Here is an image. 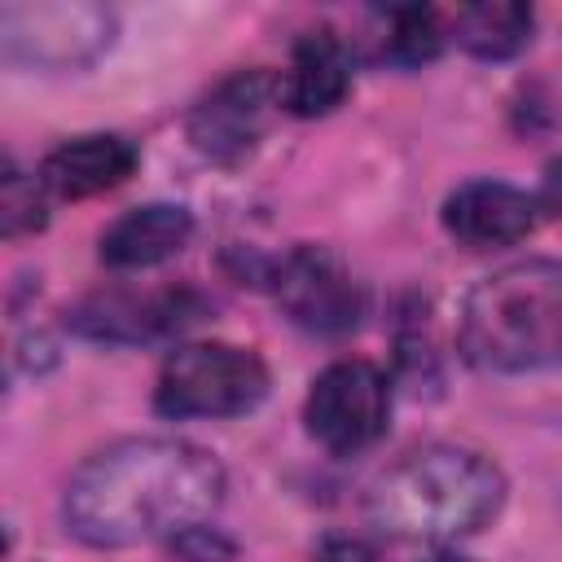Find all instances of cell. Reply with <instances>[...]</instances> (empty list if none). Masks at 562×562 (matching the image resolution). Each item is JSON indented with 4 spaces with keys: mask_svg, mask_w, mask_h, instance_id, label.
Here are the masks:
<instances>
[{
    "mask_svg": "<svg viewBox=\"0 0 562 562\" xmlns=\"http://www.w3.org/2000/svg\"><path fill=\"white\" fill-rule=\"evenodd\" d=\"M224 501V465L189 439H119L92 452L66 483L61 518L97 549L180 536Z\"/></svg>",
    "mask_w": 562,
    "mask_h": 562,
    "instance_id": "obj_1",
    "label": "cell"
},
{
    "mask_svg": "<svg viewBox=\"0 0 562 562\" xmlns=\"http://www.w3.org/2000/svg\"><path fill=\"white\" fill-rule=\"evenodd\" d=\"M505 505V474L452 443H430L395 461L369 487V522L391 540L443 544L483 531Z\"/></svg>",
    "mask_w": 562,
    "mask_h": 562,
    "instance_id": "obj_2",
    "label": "cell"
},
{
    "mask_svg": "<svg viewBox=\"0 0 562 562\" xmlns=\"http://www.w3.org/2000/svg\"><path fill=\"white\" fill-rule=\"evenodd\" d=\"M461 356L487 373L562 369V259L487 272L457 312Z\"/></svg>",
    "mask_w": 562,
    "mask_h": 562,
    "instance_id": "obj_3",
    "label": "cell"
},
{
    "mask_svg": "<svg viewBox=\"0 0 562 562\" xmlns=\"http://www.w3.org/2000/svg\"><path fill=\"white\" fill-rule=\"evenodd\" d=\"M268 395V364L250 347L184 342L162 360L154 408L162 417H237Z\"/></svg>",
    "mask_w": 562,
    "mask_h": 562,
    "instance_id": "obj_4",
    "label": "cell"
},
{
    "mask_svg": "<svg viewBox=\"0 0 562 562\" xmlns=\"http://www.w3.org/2000/svg\"><path fill=\"white\" fill-rule=\"evenodd\" d=\"M114 44V13L92 0H13L0 9V53L31 70H79Z\"/></svg>",
    "mask_w": 562,
    "mask_h": 562,
    "instance_id": "obj_5",
    "label": "cell"
},
{
    "mask_svg": "<svg viewBox=\"0 0 562 562\" xmlns=\"http://www.w3.org/2000/svg\"><path fill=\"white\" fill-rule=\"evenodd\" d=\"M391 417V382L369 360H338L316 373L303 422L307 435L329 452H360L382 439Z\"/></svg>",
    "mask_w": 562,
    "mask_h": 562,
    "instance_id": "obj_6",
    "label": "cell"
},
{
    "mask_svg": "<svg viewBox=\"0 0 562 562\" xmlns=\"http://www.w3.org/2000/svg\"><path fill=\"white\" fill-rule=\"evenodd\" d=\"M272 294L277 307L307 334L334 338L360 325L364 312V290L351 277V268L325 250V246H294L277 268H272Z\"/></svg>",
    "mask_w": 562,
    "mask_h": 562,
    "instance_id": "obj_7",
    "label": "cell"
},
{
    "mask_svg": "<svg viewBox=\"0 0 562 562\" xmlns=\"http://www.w3.org/2000/svg\"><path fill=\"white\" fill-rule=\"evenodd\" d=\"M281 101V83L268 70H237L224 83H215L193 110H189V140L211 162H241L255 154L272 105Z\"/></svg>",
    "mask_w": 562,
    "mask_h": 562,
    "instance_id": "obj_8",
    "label": "cell"
},
{
    "mask_svg": "<svg viewBox=\"0 0 562 562\" xmlns=\"http://www.w3.org/2000/svg\"><path fill=\"white\" fill-rule=\"evenodd\" d=\"M206 316V299L193 290H158V294H92L75 312H66V325L92 342H158L193 321Z\"/></svg>",
    "mask_w": 562,
    "mask_h": 562,
    "instance_id": "obj_9",
    "label": "cell"
},
{
    "mask_svg": "<svg viewBox=\"0 0 562 562\" xmlns=\"http://www.w3.org/2000/svg\"><path fill=\"white\" fill-rule=\"evenodd\" d=\"M443 228L470 250L514 246L536 228V198L505 180H465L443 202Z\"/></svg>",
    "mask_w": 562,
    "mask_h": 562,
    "instance_id": "obj_10",
    "label": "cell"
},
{
    "mask_svg": "<svg viewBox=\"0 0 562 562\" xmlns=\"http://www.w3.org/2000/svg\"><path fill=\"white\" fill-rule=\"evenodd\" d=\"M351 92V53L347 44L329 31L316 26L307 35H299L290 66L281 75V105L299 119H321L334 105H342V97Z\"/></svg>",
    "mask_w": 562,
    "mask_h": 562,
    "instance_id": "obj_11",
    "label": "cell"
},
{
    "mask_svg": "<svg viewBox=\"0 0 562 562\" xmlns=\"http://www.w3.org/2000/svg\"><path fill=\"white\" fill-rule=\"evenodd\" d=\"M132 171H136V145L127 136L88 132V136L61 140L44 158L40 184L53 198H92V193H105V189L123 184Z\"/></svg>",
    "mask_w": 562,
    "mask_h": 562,
    "instance_id": "obj_12",
    "label": "cell"
},
{
    "mask_svg": "<svg viewBox=\"0 0 562 562\" xmlns=\"http://www.w3.org/2000/svg\"><path fill=\"white\" fill-rule=\"evenodd\" d=\"M189 237H193V215L184 206L149 202V206H136V211L119 215L101 233V263L119 268V272L154 268V263L180 255Z\"/></svg>",
    "mask_w": 562,
    "mask_h": 562,
    "instance_id": "obj_13",
    "label": "cell"
},
{
    "mask_svg": "<svg viewBox=\"0 0 562 562\" xmlns=\"http://www.w3.org/2000/svg\"><path fill=\"white\" fill-rule=\"evenodd\" d=\"M531 26H536V18L527 4L496 0V4L457 9L448 22V35L479 61H509L531 44Z\"/></svg>",
    "mask_w": 562,
    "mask_h": 562,
    "instance_id": "obj_14",
    "label": "cell"
},
{
    "mask_svg": "<svg viewBox=\"0 0 562 562\" xmlns=\"http://www.w3.org/2000/svg\"><path fill=\"white\" fill-rule=\"evenodd\" d=\"M378 18H382V57L391 66H426L439 57L448 40V26L439 22V13L422 4H400Z\"/></svg>",
    "mask_w": 562,
    "mask_h": 562,
    "instance_id": "obj_15",
    "label": "cell"
},
{
    "mask_svg": "<svg viewBox=\"0 0 562 562\" xmlns=\"http://www.w3.org/2000/svg\"><path fill=\"white\" fill-rule=\"evenodd\" d=\"M40 224H44V184H40V176H26L13 162H4V176H0V233L4 237H22V233H35Z\"/></svg>",
    "mask_w": 562,
    "mask_h": 562,
    "instance_id": "obj_16",
    "label": "cell"
},
{
    "mask_svg": "<svg viewBox=\"0 0 562 562\" xmlns=\"http://www.w3.org/2000/svg\"><path fill=\"white\" fill-rule=\"evenodd\" d=\"M171 549L184 558V562H233V540H224L215 527L198 522L180 536H171Z\"/></svg>",
    "mask_w": 562,
    "mask_h": 562,
    "instance_id": "obj_17",
    "label": "cell"
},
{
    "mask_svg": "<svg viewBox=\"0 0 562 562\" xmlns=\"http://www.w3.org/2000/svg\"><path fill=\"white\" fill-rule=\"evenodd\" d=\"M312 562H378L373 544L356 540V536H325L312 553Z\"/></svg>",
    "mask_w": 562,
    "mask_h": 562,
    "instance_id": "obj_18",
    "label": "cell"
},
{
    "mask_svg": "<svg viewBox=\"0 0 562 562\" xmlns=\"http://www.w3.org/2000/svg\"><path fill=\"white\" fill-rule=\"evenodd\" d=\"M536 211L562 215V162H549L544 184H540V193H536Z\"/></svg>",
    "mask_w": 562,
    "mask_h": 562,
    "instance_id": "obj_19",
    "label": "cell"
},
{
    "mask_svg": "<svg viewBox=\"0 0 562 562\" xmlns=\"http://www.w3.org/2000/svg\"><path fill=\"white\" fill-rule=\"evenodd\" d=\"M430 562H465V558H448V553H443V558H430Z\"/></svg>",
    "mask_w": 562,
    "mask_h": 562,
    "instance_id": "obj_20",
    "label": "cell"
}]
</instances>
